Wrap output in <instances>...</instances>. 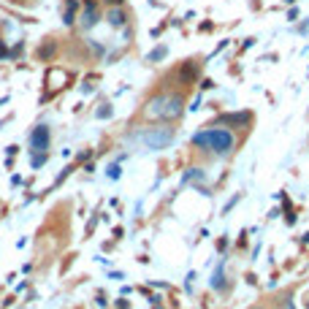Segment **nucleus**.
<instances>
[{
    "instance_id": "1",
    "label": "nucleus",
    "mask_w": 309,
    "mask_h": 309,
    "mask_svg": "<svg viewBox=\"0 0 309 309\" xmlns=\"http://www.w3.org/2000/svg\"><path fill=\"white\" fill-rule=\"evenodd\" d=\"M193 144H196L198 150H209V152H214L217 157H228V154H233V150H236L239 139H236V133H233L231 128L204 125V130L193 133Z\"/></svg>"
},
{
    "instance_id": "2",
    "label": "nucleus",
    "mask_w": 309,
    "mask_h": 309,
    "mask_svg": "<svg viewBox=\"0 0 309 309\" xmlns=\"http://www.w3.org/2000/svg\"><path fill=\"white\" fill-rule=\"evenodd\" d=\"M174 128H171L168 122H160L157 128H144V130H133L130 133V139L133 141H139L144 150H150V152H160V150H165V147H171L174 144Z\"/></svg>"
},
{
    "instance_id": "3",
    "label": "nucleus",
    "mask_w": 309,
    "mask_h": 309,
    "mask_svg": "<svg viewBox=\"0 0 309 309\" xmlns=\"http://www.w3.org/2000/svg\"><path fill=\"white\" fill-rule=\"evenodd\" d=\"M101 19H103L101 0H84V3H82V11H79V16H76V27H79L82 33H90Z\"/></svg>"
},
{
    "instance_id": "4",
    "label": "nucleus",
    "mask_w": 309,
    "mask_h": 309,
    "mask_svg": "<svg viewBox=\"0 0 309 309\" xmlns=\"http://www.w3.org/2000/svg\"><path fill=\"white\" fill-rule=\"evenodd\" d=\"M255 122V114L253 111H228V114H220L211 125H228L231 130H250V125Z\"/></svg>"
},
{
    "instance_id": "5",
    "label": "nucleus",
    "mask_w": 309,
    "mask_h": 309,
    "mask_svg": "<svg viewBox=\"0 0 309 309\" xmlns=\"http://www.w3.org/2000/svg\"><path fill=\"white\" fill-rule=\"evenodd\" d=\"M176 84H182V87H190V84H196L198 79H201V62L193 57V60H182L179 68H176Z\"/></svg>"
},
{
    "instance_id": "6",
    "label": "nucleus",
    "mask_w": 309,
    "mask_h": 309,
    "mask_svg": "<svg viewBox=\"0 0 309 309\" xmlns=\"http://www.w3.org/2000/svg\"><path fill=\"white\" fill-rule=\"evenodd\" d=\"M165 103H168V90H165V93H154L152 98L144 103V108H141V117H144V119H152V122H163Z\"/></svg>"
},
{
    "instance_id": "7",
    "label": "nucleus",
    "mask_w": 309,
    "mask_h": 309,
    "mask_svg": "<svg viewBox=\"0 0 309 309\" xmlns=\"http://www.w3.org/2000/svg\"><path fill=\"white\" fill-rule=\"evenodd\" d=\"M27 144H30V152H47L52 147V130L49 125H36V128L30 130V136H27Z\"/></svg>"
},
{
    "instance_id": "8",
    "label": "nucleus",
    "mask_w": 309,
    "mask_h": 309,
    "mask_svg": "<svg viewBox=\"0 0 309 309\" xmlns=\"http://www.w3.org/2000/svg\"><path fill=\"white\" fill-rule=\"evenodd\" d=\"M182 114H185V93H179V90H168V103H165L163 122H176Z\"/></svg>"
},
{
    "instance_id": "9",
    "label": "nucleus",
    "mask_w": 309,
    "mask_h": 309,
    "mask_svg": "<svg viewBox=\"0 0 309 309\" xmlns=\"http://www.w3.org/2000/svg\"><path fill=\"white\" fill-rule=\"evenodd\" d=\"M103 19H106L108 27H114V30H122L125 25H130V11L125 8V5H108L106 14H103Z\"/></svg>"
},
{
    "instance_id": "10",
    "label": "nucleus",
    "mask_w": 309,
    "mask_h": 309,
    "mask_svg": "<svg viewBox=\"0 0 309 309\" xmlns=\"http://www.w3.org/2000/svg\"><path fill=\"white\" fill-rule=\"evenodd\" d=\"M57 49H60L57 38H54V36H47V38H44V44L36 49V57H38V60H44V62H49V60H54Z\"/></svg>"
},
{
    "instance_id": "11",
    "label": "nucleus",
    "mask_w": 309,
    "mask_h": 309,
    "mask_svg": "<svg viewBox=\"0 0 309 309\" xmlns=\"http://www.w3.org/2000/svg\"><path fill=\"white\" fill-rule=\"evenodd\" d=\"M82 11V0H65V11H62V25L73 27L76 25V16Z\"/></svg>"
},
{
    "instance_id": "12",
    "label": "nucleus",
    "mask_w": 309,
    "mask_h": 309,
    "mask_svg": "<svg viewBox=\"0 0 309 309\" xmlns=\"http://www.w3.org/2000/svg\"><path fill=\"white\" fill-rule=\"evenodd\" d=\"M165 57H168V47H165V44H160V47H154L150 54L144 57V60H147V62H163Z\"/></svg>"
},
{
    "instance_id": "13",
    "label": "nucleus",
    "mask_w": 309,
    "mask_h": 309,
    "mask_svg": "<svg viewBox=\"0 0 309 309\" xmlns=\"http://www.w3.org/2000/svg\"><path fill=\"white\" fill-rule=\"evenodd\" d=\"M209 285H211L214 290H222V288H225V271H222V266H217V271H214V277L209 279Z\"/></svg>"
},
{
    "instance_id": "14",
    "label": "nucleus",
    "mask_w": 309,
    "mask_h": 309,
    "mask_svg": "<svg viewBox=\"0 0 309 309\" xmlns=\"http://www.w3.org/2000/svg\"><path fill=\"white\" fill-rule=\"evenodd\" d=\"M95 117H98V119H111L114 117L111 103H101V108H95Z\"/></svg>"
},
{
    "instance_id": "15",
    "label": "nucleus",
    "mask_w": 309,
    "mask_h": 309,
    "mask_svg": "<svg viewBox=\"0 0 309 309\" xmlns=\"http://www.w3.org/2000/svg\"><path fill=\"white\" fill-rule=\"evenodd\" d=\"M198 179H204V171L201 168H190L185 176H182V185H187V182H198Z\"/></svg>"
},
{
    "instance_id": "16",
    "label": "nucleus",
    "mask_w": 309,
    "mask_h": 309,
    "mask_svg": "<svg viewBox=\"0 0 309 309\" xmlns=\"http://www.w3.org/2000/svg\"><path fill=\"white\" fill-rule=\"evenodd\" d=\"M47 163V152H30V165L33 168H41Z\"/></svg>"
},
{
    "instance_id": "17",
    "label": "nucleus",
    "mask_w": 309,
    "mask_h": 309,
    "mask_svg": "<svg viewBox=\"0 0 309 309\" xmlns=\"http://www.w3.org/2000/svg\"><path fill=\"white\" fill-rule=\"evenodd\" d=\"M87 47L93 49L95 57H103V54H106V47H103V44H98V41H93V38H87Z\"/></svg>"
},
{
    "instance_id": "18",
    "label": "nucleus",
    "mask_w": 309,
    "mask_h": 309,
    "mask_svg": "<svg viewBox=\"0 0 309 309\" xmlns=\"http://www.w3.org/2000/svg\"><path fill=\"white\" fill-rule=\"evenodd\" d=\"M119 176H122V165H119V160H117V163L108 165V179H119Z\"/></svg>"
},
{
    "instance_id": "19",
    "label": "nucleus",
    "mask_w": 309,
    "mask_h": 309,
    "mask_svg": "<svg viewBox=\"0 0 309 309\" xmlns=\"http://www.w3.org/2000/svg\"><path fill=\"white\" fill-rule=\"evenodd\" d=\"M22 52H25V41H16V47L8 52V57H11V60H16V57H19Z\"/></svg>"
},
{
    "instance_id": "20",
    "label": "nucleus",
    "mask_w": 309,
    "mask_h": 309,
    "mask_svg": "<svg viewBox=\"0 0 309 309\" xmlns=\"http://www.w3.org/2000/svg\"><path fill=\"white\" fill-rule=\"evenodd\" d=\"M8 47H5V41H3V38H0V60H5V57H8Z\"/></svg>"
},
{
    "instance_id": "21",
    "label": "nucleus",
    "mask_w": 309,
    "mask_h": 309,
    "mask_svg": "<svg viewBox=\"0 0 309 309\" xmlns=\"http://www.w3.org/2000/svg\"><path fill=\"white\" fill-rule=\"evenodd\" d=\"M101 3H103V5H106V8H108V5H125V3H128V0H101Z\"/></svg>"
},
{
    "instance_id": "22",
    "label": "nucleus",
    "mask_w": 309,
    "mask_h": 309,
    "mask_svg": "<svg viewBox=\"0 0 309 309\" xmlns=\"http://www.w3.org/2000/svg\"><path fill=\"white\" fill-rule=\"evenodd\" d=\"M288 19H290V22L299 19V8H290V11H288Z\"/></svg>"
},
{
    "instance_id": "23",
    "label": "nucleus",
    "mask_w": 309,
    "mask_h": 309,
    "mask_svg": "<svg viewBox=\"0 0 309 309\" xmlns=\"http://www.w3.org/2000/svg\"><path fill=\"white\" fill-rule=\"evenodd\" d=\"M250 47H255V38H244V44H242V49H250Z\"/></svg>"
},
{
    "instance_id": "24",
    "label": "nucleus",
    "mask_w": 309,
    "mask_h": 309,
    "mask_svg": "<svg viewBox=\"0 0 309 309\" xmlns=\"http://www.w3.org/2000/svg\"><path fill=\"white\" fill-rule=\"evenodd\" d=\"M117 309H130V304L125 299H117Z\"/></svg>"
},
{
    "instance_id": "25",
    "label": "nucleus",
    "mask_w": 309,
    "mask_h": 309,
    "mask_svg": "<svg viewBox=\"0 0 309 309\" xmlns=\"http://www.w3.org/2000/svg\"><path fill=\"white\" fill-rule=\"evenodd\" d=\"M201 87H204V90H211V87H214V82H211V79H204Z\"/></svg>"
},
{
    "instance_id": "26",
    "label": "nucleus",
    "mask_w": 309,
    "mask_h": 309,
    "mask_svg": "<svg viewBox=\"0 0 309 309\" xmlns=\"http://www.w3.org/2000/svg\"><path fill=\"white\" fill-rule=\"evenodd\" d=\"M282 309H296V307H293V299H285V301H282Z\"/></svg>"
},
{
    "instance_id": "27",
    "label": "nucleus",
    "mask_w": 309,
    "mask_h": 309,
    "mask_svg": "<svg viewBox=\"0 0 309 309\" xmlns=\"http://www.w3.org/2000/svg\"><path fill=\"white\" fill-rule=\"evenodd\" d=\"M285 3H288V5H293V3H296V0H285Z\"/></svg>"
},
{
    "instance_id": "28",
    "label": "nucleus",
    "mask_w": 309,
    "mask_h": 309,
    "mask_svg": "<svg viewBox=\"0 0 309 309\" xmlns=\"http://www.w3.org/2000/svg\"><path fill=\"white\" fill-rule=\"evenodd\" d=\"M307 309H309V293H307Z\"/></svg>"
}]
</instances>
